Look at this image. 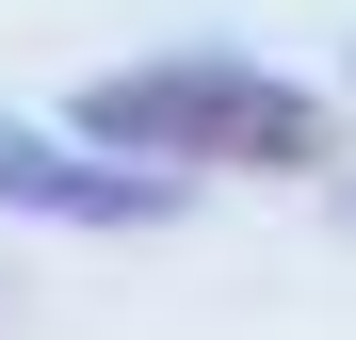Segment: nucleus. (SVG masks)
Masks as SVG:
<instances>
[{
	"instance_id": "obj_1",
	"label": "nucleus",
	"mask_w": 356,
	"mask_h": 340,
	"mask_svg": "<svg viewBox=\"0 0 356 340\" xmlns=\"http://www.w3.org/2000/svg\"><path fill=\"white\" fill-rule=\"evenodd\" d=\"M65 130L113 162H162V179H308L340 146V97H308L259 49H146V65H97L65 97Z\"/></svg>"
},
{
	"instance_id": "obj_2",
	"label": "nucleus",
	"mask_w": 356,
	"mask_h": 340,
	"mask_svg": "<svg viewBox=\"0 0 356 340\" xmlns=\"http://www.w3.org/2000/svg\"><path fill=\"white\" fill-rule=\"evenodd\" d=\"M178 195H195V179L113 162V146H81V130H17V113H0V211H33V227H178Z\"/></svg>"
}]
</instances>
